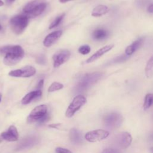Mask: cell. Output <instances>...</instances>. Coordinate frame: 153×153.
<instances>
[{"mask_svg": "<svg viewBox=\"0 0 153 153\" xmlns=\"http://www.w3.org/2000/svg\"><path fill=\"white\" fill-rule=\"evenodd\" d=\"M0 53L5 54L4 63L8 66L14 65L24 57L25 51L20 45H7L0 48Z\"/></svg>", "mask_w": 153, "mask_h": 153, "instance_id": "6da1fadb", "label": "cell"}, {"mask_svg": "<svg viewBox=\"0 0 153 153\" xmlns=\"http://www.w3.org/2000/svg\"><path fill=\"white\" fill-rule=\"evenodd\" d=\"M47 2L45 0H33L27 3L23 8V11L26 17L35 18L40 15L45 9Z\"/></svg>", "mask_w": 153, "mask_h": 153, "instance_id": "7a4b0ae2", "label": "cell"}, {"mask_svg": "<svg viewBox=\"0 0 153 153\" xmlns=\"http://www.w3.org/2000/svg\"><path fill=\"white\" fill-rule=\"evenodd\" d=\"M102 73L99 72L85 74L79 81L76 87V90L78 91H82L87 89L93 84L97 82L102 78Z\"/></svg>", "mask_w": 153, "mask_h": 153, "instance_id": "3957f363", "label": "cell"}, {"mask_svg": "<svg viewBox=\"0 0 153 153\" xmlns=\"http://www.w3.org/2000/svg\"><path fill=\"white\" fill-rule=\"evenodd\" d=\"M29 18L24 14L17 15L10 20V27L13 32L17 35L22 33L27 26Z\"/></svg>", "mask_w": 153, "mask_h": 153, "instance_id": "277c9868", "label": "cell"}, {"mask_svg": "<svg viewBox=\"0 0 153 153\" xmlns=\"http://www.w3.org/2000/svg\"><path fill=\"white\" fill-rule=\"evenodd\" d=\"M123 122V116L118 112H111L104 118L105 125L112 129L118 128Z\"/></svg>", "mask_w": 153, "mask_h": 153, "instance_id": "5b68a950", "label": "cell"}, {"mask_svg": "<svg viewBox=\"0 0 153 153\" xmlns=\"http://www.w3.org/2000/svg\"><path fill=\"white\" fill-rule=\"evenodd\" d=\"M86 102L87 99L82 95H78L75 97L66 110V116L68 118L72 117Z\"/></svg>", "mask_w": 153, "mask_h": 153, "instance_id": "8992f818", "label": "cell"}, {"mask_svg": "<svg viewBox=\"0 0 153 153\" xmlns=\"http://www.w3.org/2000/svg\"><path fill=\"white\" fill-rule=\"evenodd\" d=\"M47 114V106L45 105H41L36 106L29 114L27 117V122L29 123L39 121Z\"/></svg>", "mask_w": 153, "mask_h": 153, "instance_id": "52a82bcc", "label": "cell"}, {"mask_svg": "<svg viewBox=\"0 0 153 153\" xmlns=\"http://www.w3.org/2000/svg\"><path fill=\"white\" fill-rule=\"evenodd\" d=\"M109 132L105 130L97 129L87 132L85 134V139L90 142H95L102 140L108 137Z\"/></svg>", "mask_w": 153, "mask_h": 153, "instance_id": "ba28073f", "label": "cell"}, {"mask_svg": "<svg viewBox=\"0 0 153 153\" xmlns=\"http://www.w3.org/2000/svg\"><path fill=\"white\" fill-rule=\"evenodd\" d=\"M36 73L35 68L31 66H26L20 69L11 71L8 73V75L13 77H22L27 78L34 75Z\"/></svg>", "mask_w": 153, "mask_h": 153, "instance_id": "9c48e42d", "label": "cell"}, {"mask_svg": "<svg viewBox=\"0 0 153 153\" xmlns=\"http://www.w3.org/2000/svg\"><path fill=\"white\" fill-rule=\"evenodd\" d=\"M71 56L70 52L67 50H59L53 56V66L58 68L68 60Z\"/></svg>", "mask_w": 153, "mask_h": 153, "instance_id": "30bf717a", "label": "cell"}, {"mask_svg": "<svg viewBox=\"0 0 153 153\" xmlns=\"http://www.w3.org/2000/svg\"><path fill=\"white\" fill-rule=\"evenodd\" d=\"M116 141L120 147L125 149L128 148L131 145L132 142V137L128 132H122L117 136Z\"/></svg>", "mask_w": 153, "mask_h": 153, "instance_id": "8fae6325", "label": "cell"}, {"mask_svg": "<svg viewBox=\"0 0 153 153\" xmlns=\"http://www.w3.org/2000/svg\"><path fill=\"white\" fill-rule=\"evenodd\" d=\"M2 139L9 142L17 141L19 137V134L17 128L14 126H11L8 130L1 133L0 136Z\"/></svg>", "mask_w": 153, "mask_h": 153, "instance_id": "7c38bea8", "label": "cell"}, {"mask_svg": "<svg viewBox=\"0 0 153 153\" xmlns=\"http://www.w3.org/2000/svg\"><path fill=\"white\" fill-rule=\"evenodd\" d=\"M39 141V139L35 136H27L23 139L16 148V150H22L33 146Z\"/></svg>", "mask_w": 153, "mask_h": 153, "instance_id": "4fadbf2b", "label": "cell"}, {"mask_svg": "<svg viewBox=\"0 0 153 153\" xmlns=\"http://www.w3.org/2000/svg\"><path fill=\"white\" fill-rule=\"evenodd\" d=\"M114 47V44H108V45H106L103 47L102 48H101L99 50H97L92 56H91L88 59H87V60H86V63H91V62L96 60L97 59L100 58L101 56H102L104 54L109 51Z\"/></svg>", "mask_w": 153, "mask_h": 153, "instance_id": "5bb4252c", "label": "cell"}, {"mask_svg": "<svg viewBox=\"0 0 153 153\" xmlns=\"http://www.w3.org/2000/svg\"><path fill=\"white\" fill-rule=\"evenodd\" d=\"M61 30H57L49 33L45 36L43 41V44L45 47H49L51 46L62 35Z\"/></svg>", "mask_w": 153, "mask_h": 153, "instance_id": "9a60e30c", "label": "cell"}, {"mask_svg": "<svg viewBox=\"0 0 153 153\" xmlns=\"http://www.w3.org/2000/svg\"><path fill=\"white\" fill-rule=\"evenodd\" d=\"M144 42V38L141 37L134 41L132 44L128 45L125 50V53L126 55L130 56L133 54L138 48H139Z\"/></svg>", "mask_w": 153, "mask_h": 153, "instance_id": "2e32d148", "label": "cell"}, {"mask_svg": "<svg viewBox=\"0 0 153 153\" xmlns=\"http://www.w3.org/2000/svg\"><path fill=\"white\" fill-rule=\"evenodd\" d=\"M42 95V91L40 90H37L29 92L26 94L22 100V103L23 105H26L29 103L32 100L38 97H39Z\"/></svg>", "mask_w": 153, "mask_h": 153, "instance_id": "e0dca14e", "label": "cell"}, {"mask_svg": "<svg viewBox=\"0 0 153 153\" xmlns=\"http://www.w3.org/2000/svg\"><path fill=\"white\" fill-rule=\"evenodd\" d=\"M69 138L71 140L76 144H79L82 142V134L77 129L72 128L69 133Z\"/></svg>", "mask_w": 153, "mask_h": 153, "instance_id": "ac0fdd59", "label": "cell"}, {"mask_svg": "<svg viewBox=\"0 0 153 153\" xmlns=\"http://www.w3.org/2000/svg\"><path fill=\"white\" fill-rule=\"evenodd\" d=\"M109 35V32L102 28H99L94 30L93 32V37L96 40H103L106 39Z\"/></svg>", "mask_w": 153, "mask_h": 153, "instance_id": "d6986e66", "label": "cell"}, {"mask_svg": "<svg viewBox=\"0 0 153 153\" xmlns=\"http://www.w3.org/2000/svg\"><path fill=\"white\" fill-rule=\"evenodd\" d=\"M109 11V8L104 5H99L96 6L91 12V16L94 17H100Z\"/></svg>", "mask_w": 153, "mask_h": 153, "instance_id": "ffe728a7", "label": "cell"}, {"mask_svg": "<svg viewBox=\"0 0 153 153\" xmlns=\"http://www.w3.org/2000/svg\"><path fill=\"white\" fill-rule=\"evenodd\" d=\"M153 71V56L148 60L145 67V75L148 78L151 76Z\"/></svg>", "mask_w": 153, "mask_h": 153, "instance_id": "44dd1931", "label": "cell"}, {"mask_svg": "<svg viewBox=\"0 0 153 153\" xmlns=\"http://www.w3.org/2000/svg\"><path fill=\"white\" fill-rule=\"evenodd\" d=\"M153 105V94L148 93L147 94L144 99L143 103V109H148Z\"/></svg>", "mask_w": 153, "mask_h": 153, "instance_id": "7402d4cb", "label": "cell"}, {"mask_svg": "<svg viewBox=\"0 0 153 153\" xmlns=\"http://www.w3.org/2000/svg\"><path fill=\"white\" fill-rule=\"evenodd\" d=\"M63 87V85L62 84L58 82H54L50 85V86L48 89V92H53L55 91L59 90L62 89Z\"/></svg>", "mask_w": 153, "mask_h": 153, "instance_id": "603a6c76", "label": "cell"}, {"mask_svg": "<svg viewBox=\"0 0 153 153\" xmlns=\"http://www.w3.org/2000/svg\"><path fill=\"white\" fill-rule=\"evenodd\" d=\"M64 17H65V14H62V15L57 16L54 19V20L50 24V25L49 26V29H53V28L57 27L60 23V22H62V20H63Z\"/></svg>", "mask_w": 153, "mask_h": 153, "instance_id": "cb8c5ba5", "label": "cell"}, {"mask_svg": "<svg viewBox=\"0 0 153 153\" xmlns=\"http://www.w3.org/2000/svg\"><path fill=\"white\" fill-rule=\"evenodd\" d=\"M90 50H91V48L88 45H81L78 49L79 53L83 55L88 54L90 52Z\"/></svg>", "mask_w": 153, "mask_h": 153, "instance_id": "d4e9b609", "label": "cell"}, {"mask_svg": "<svg viewBox=\"0 0 153 153\" xmlns=\"http://www.w3.org/2000/svg\"><path fill=\"white\" fill-rule=\"evenodd\" d=\"M151 0H136L135 4L137 7H143L148 5Z\"/></svg>", "mask_w": 153, "mask_h": 153, "instance_id": "484cf974", "label": "cell"}, {"mask_svg": "<svg viewBox=\"0 0 153 153\" xmlns=\"http://www.w3.org/2000/svg\"><path fill=\"white\" fill-rule=\"evenodd\" d=\"M128 57H129V56H127V55H126H126L123 54V55H121V56H118V57H117L114 59V63H119V62H123V61L127 60Z\"/></svg>", "mask_w": 153, "mask_h": 153, "instance_id": "4316f807", "label": "cell"}, {"mask_svg": "<svg viewBox=\"0 0 153 153\" xmlns=\"http://www.w3.org/2000/svg\"><path fill=\"white\" fill-rule=\"evenodd\" d=\"M56 153H72L69 149L62 148V147H57L56 148Z\"/></svg>", "mask_w": 153, "mask_h": 153, "instance_id": "83f0119b", "label": "cell"}, {"mask_svg": "<svg viewBox=\"0 0 153 153\" xmlns=\"http://www.w3.org/2000/svg\"><path fill=\"white\" fill-rule=\"evenodd\" d=\"M102 153H120L118 151H117L116 149H114V148H106L105 149Z\"/></svg>", "mask_w": 153, "mask_h": 153, "instance_id": "f1b7e54d", "label": "cell"}, {"mask_svg": "<svg viewBox=\"0 0 153 153\" xmlns=\"http://www.w3.org/2000/svg\"><path fill=\"white\" fill-rule=\"evenodd\" d=\"M49 118H50V116H49V114L47 113L42 118H41L39 121V124H42V123H44L45 122L47 121L48 120H49Z\"/></svg>", "mask_w": 153, "mask_h": 153, "instance_id": "f546056e", "label": "cell"}, {"mask_svg": "<svg viewBox=\"0 0 153 153\" xmlns=\"http://www.w3.org/2000/svg\"><path fill=\"white\" fill-rule=\"evenodd\" d=\"M37 62L39 64H44L45 62V59L44 56H41L39 57V58L37 59Z\"/></svg>", "mask_w": 153, "mask_h": 153, "instance_id": "4dcf8cb0", "label": "cell"}, {"mask_svg": "<svg viewBox=\"0 0 153 153\" xmlns=\"http://www.w3.org/2000/svg\"><path fill=\"white\" fill-rule=\"evenodd\" d=\"M43 84H44V79H41L39 81L38 85H37V88L38 90H40L43 87Z\"/></svg>", "mask_w": 153, "mask_h": 153, "instance_id": "1f68e13d", "label": "cell"}, {"mask_svg": "<svg viewBox=\"0 0 153 153\" xmlns=\"http://www.w3.org/2000/svg\"><path fill=\"white\" fill-rule=\"evenodd\" d=\"M147 11L149 13H153V4H151L148 6Z\"/></svg>", "mask_w": 153, "mask_h": 153, "instance_id": "d6a6232c", "label": "cell"}, {"mask_svg": "<svg viewBox=\"0 0 153 153\" xmlns=\"http://www.w3.org/2000/svg\"><path fill=\"white\" fill-rule=\"evenodd\" d=\"M60 126V124H51L50 125L48 126L50 128H58L57 126Z\"/></svg>", "mask_w": 153, "mask_h": 153, "instance_id": "836d02e7", "label": "cell"}, {"mask_svg": "<svg viewBox=\"0 0 153 153\" xmlns=\"http://www.w3.org/2000/svg\"><path fill=\"white\" fill-rule=\"evenodd\" d=\"M15 0H5V2L7 5H10L11 4H12Z\"/></svg>", "mask_w": 153, "mask_h": 153, "instance_id": "e575fe53", "label": "cell"}, {"mask_svg": "<svg viewBox=\"0 0 153 153\" xmlns=\"http://www.w3.org/2000/svg\"><path fill=\"white\" fill-rule=\"evenodd\" d=\"M72 1V0H59V1L61 3H65V2H67L68 1Z\"/></svg>", "mask_w": 153, "mask_h": 153, "instance_id": "d590c367", "label": "cell"}, {"mask_svg": "<svg viewBox=\"0 0 153 153\" xmlns=\"http://www.w3.org/2000/svg\"><path fill=\"white\" fill-rule=\"evenodd\" d=\"M150 140L153 141V133L150 135Z\"/></svg>", "mask_w": 153, "mask_h": 153, "instance_id": "8d00e7d4", "label": "cell"}, {"mask_svg": "<svg viewBox=\"0 0 153 153\" xmlns=\"http://www.w3.org/2000/svg\"><path fill=\"white\" fill-rule=\"evenodd\" d=\"M3 5H4V2H2V1L0 0V7H1V6H2Z\"/></svg>", "mask_w": 153, "mask_h": 153, "instance_id": "74e56055", "label": "cell"}, {"mask_svg": "<svg viewBox=\"0 0 153 153\" xmlns=\"http://www.w3.org/2000/svg\"><path fill=\"white\" fill-rule=\"evenodd\" d=\"M150 152H151V153H153V146L150 148Z\"/></svg>", "mask_w": 153, "mask_h": 153, "instance_id": "f35d334b", "label": "cell"}, {"mask_svg": "<svg viewBox=\"0 0 153 153\" xmlns=\"http://www.w3.org/2000/svg\"><path fill=\"white\" fill-rule=\"evenodd\" d=\"M2 140V137L0 136V142H1Z\"/></svg>", "mask_w": 153, "mask_h": 153, "instance_id": "ab89813d", "label": "cell"}, {"mask_svg": "<svg viewBox=\"0 0 153 153\" xmlns=\"http://www.w3.org/2000/svg\"><path fill=\"white\" fill-rule=\"evenodd\" d=\"M1 98H2V95L0 94V102H1Z\"/></svg>", "mask_w": 153, "mask_h": 153, "instance_id": "60d3db41", "label": "cell"}, {"mask_svg": "<svg viewBox=\"0 0 153 153\" xmlns=\"http://www.w3.org/2000/svg\"><path fill=\"white\" fill-rule=\"evenodd\" d=\"M1 29H2V27H1V25H0V30H1Z\"/></svg>", "mask_w": 153, "mask_h": 153, "instance_id": "b9f144b4", "label": "cell"}]
</instances>
